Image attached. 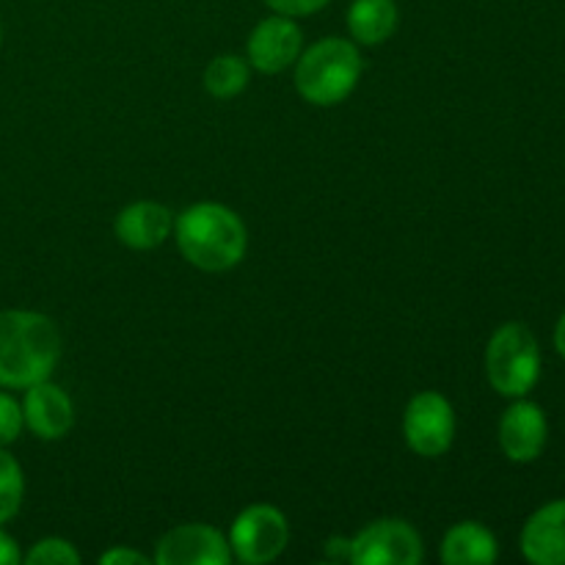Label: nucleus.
Wrapping results in <instances>:
<instances>
[{"label": "nucleus", "instance_id": "nucleus-1", "mask_svg": "<svg viewBox=\"0 0 565 565\" xmlns=\"http://www.w3.org/2000/svg\"><path fill=\"white\" fill-rule=\"evenodd\" d=\"M61 359L58 326L28 309L0 312V386L28 390L47 381Z\"/></svg>", "mask_w": 565, "mask_h": 565}, {"label": "nucleus", "instance_id": "nucleus-2", "mask_svg": "<svg viewBox=\"0 0 565 565\" xmlns=\"http://www.w3.org/2000/svg\"><path fill=\"white\" fill-rule=\"evenodd\" d=\"M174 237L182 257L207 274L235 268L248 248V232L241 215L218 202H199L182 210L174 218Z\"/></svg>", "mask_w": 565, "mask_h": 565}, {"label": "nucleus", "instance_id": "nucleus-3", "mask_svg": "<svg viewBox=\"0 0 565 565\" xmlns=\"http://www.w3.org/2000/svg\"><path fill=\"white\" fill-rule=\"evenodd\" d=\"M362 77V55L348 39L329 36L303 50L296 61V92L318 108L340 105Z\"/></svg>", "mask_w": 565, "mask_h": 565}, {"label": "nucleus", "instance_id": "nucleus-4", "mask_svg": "<svg viewBox=\"0 0 565 565\" xmlns=\"http://www.w3.org/2000/svg\"><path fill=\"white\" fill-rule=\"evenodd\" d=\"M486 373L500 395H527L541 375V351L533 331L524 323L500 326L486 348Z\"/></svg>", "mask_w": 565, "mask_h": 565}, {"label": "nucleus", "instance_id": "nucleus-5", "mask_svg": "<svg viewBox=\"0 0 565 565\" xmlns=\"http://www.w3.org/2000/svg\"><path fill=\"white\" fill-rule=\"evenodd\" d=\"M226 541H230L232 557L246 565H265L274 563L287 550L290 527H287V519L279 508L257 502V505H248L232 522Z\"/></svg>", "mask_w": 565, "mask_h": 565}, {"label": "nucleus", "instance_id": "nucleus-6", "mask_svg": "<svg viewBox=\"0 0 565 565\" xmlns=\"http://www.w3.org/2000/svg\"><path fill=\"white\" fill-rule=\"evenodd\" d=\"M425 557L423 539L403 519H379L351 539L348 561L353 565H419Z\"/></svg>", "mask_w": 565, "mask_h": 565}, {"label": "nucleus", "instance_id": "nucleus-7", "mask_svg": "<svg viewBox=\"0 0 565 565\" xmlns=\"http://www.w3.org/2000/svg\"><path fill=\"white\" fill-rule=\"evenodd\" d=\"M406 445L423 458L445 456L456 439V412L439 392H419L403 414Z\"/></svg>", "mask_w": 565, "mask_h": 565}, {"label": "nucleus", "instance_id": "nucleus-8", "mask_svg": "<svg viewBox=\"0 0 565 565\" xmlns=\"http://www.w3.org/2000/svg\"><path fill=\"white\" fill-rule=\"evenodd\" d=\"M158 565H230V541L210 524H180L158 541Z\"/></svg>", "mask_w": 565, "mask_h": 565}, {"label": "nucleus", "instance_id": "nucleus-9", "mask_svg": "<svg viewBox=\"0 0 565 565\" xmlns=\"http://www.w3.org/2000/svg\"><path fill=\"white\" fill-rule=\"evenodd\" d=\"M301 47L303 36L296 20L274 14L259 22L252 36H248V61H252L254 70L265 72V75H276V72L296 64Z\"/></svg>", "mask_w": 565, "mask_h": 565}, {"label": "nucleus", "instance_id": "nucleus-10", "mask_svg": "<svg viewBox=\"0 0 565 565\" xmlns=\"http://www.w3.org/2000/svg\"><path fill=\"white\" fill-rule=\"evenodd\" d=\"M550 425L539 403L516 397L500 419V447L513 463H530L544 452Z\"/></svg>", "mask_w": 565, "mask_h": 565}, {"label": "nucleus", "instance_id": "nucleus-11", "mask_svg": "<svg viewBox=\"0 0 565 565\" xmlns=\"http://www.w3.org/2000/svg\"><path fill=\"white\" fill-rule=\"evenodd\" d=\"M22 419H25L28 430L44 441L64 439L75 423V406L72 397L61 390L58 384L39 381V384L28 386L25 401H22Z\"/></svg>", "mask_w": 565, "mask_h": 565}, {"label": "nucleus", "instance_id": "nucleus-12", "mask_svg": "<svg viewBox=\"0 0 565 565\" xmlns=\"http://www.w3.org/2000/svg\"><path fill=\"white\" fill-rule=\"evenodd\" d=\"M522 555L535 565H565V500L550 502L527 519Z\"/></svg>", "mask_w": 565, "mask_h": 565}, {"label": "nucleus", "instance_id": "nucleus-13", "mask_svg": "<svg viewBox=\"0 0 565 565\" xmlns=\"http://www.w3.org/2000/svg\"><path fill=\"white\" fill-rule=\"evenodd\" d=\"M174 232V218L160 202H132L116 215V237L121 246L149 252L169 241Z\"/></svg>", "mask_w": 565, "mask_h": 565}, {"label": "nucleus", "instance_id": "nucleus-14", "mask_svg": "<svg viewBox=\"0 0 565 565\" xmlns=\"http://www.w3.org/2000/svg\"><path fill=\"white\" fill-rule=\"evenodd\" d=\"M497 552L494 533L478 522L456 524L441 541V561L447 565H491Z\"/></svg>", "mask_w": 565, "mask_h": 565}, {"label": "nucleus", "instance_id": "nucleus-15", "mask_svg": "<svg viewBox=\"0 0 565 565\" xmlns=\"http://www.w3.org/2000/svg\"><path fill=\"white\" fill-rule=\"evenodd\" d=\"M348 31L359 44H384L397 31L395 0H353L348 9Z\"/></svg>", "mask_w": 565, "mask_h": 565}, {"label": "nucleus", "instance_id": "nucleus-16", "mask_svg": "<svg viewBox=\"0 0 565 565\" xmlns=\"http://www.w3.org/2000/svg\"><path fill=\"white\" fill-rule=\"evenodd\" d=\"M248 77H252V72H248L246 61L237 58V55H218L204 70V88L213 97L230 99L248 86Z\"/></svg>", "mask_w": 565, "mask_h": 565}, {"label": "nucleus", "instance_id": "nucleus-17", "mask_svg": "<svg viewBox=\"0 0 565 565\" xmlns=\"http://www.w3.org/2000/svg\"><path fill=\"white\" fill-rule=\"evenodd\" d=\"M22 494H25V478L20 461L0 447V527L17 516Z\"/></svg>", "mask_w": 565, "mask_h": 565}, {"label": "nucleus", "instance_id": "nucleus-18", "mask_svg": "<svg viewBox=\"0 0 565 565\" xmlns=\"http://www.w3.org/2000/svg\"><path fill=\"white\" fill-rule=\"evenodd\" d=\"M28 565H77L81 555H77L75 546L64 539H42L39 544L31 546L25 557Z\"/></svg>", "mask_w": 565, "mask_h": 565}, {"label": "nucleus", "instance_id": "nucleus-19", "mask_svg": "<svg viewBox=\"0 0 565 565\" xmlns=\"http://www.w3.org/2000/svg\"><path fill=\"white\" fill-rule=\"evenodd\" d=\"M25 419H22V403L0 392V447H9L11 441L20 439Z\"/></svg>", "mask_w": 565, "mask_h": 565}, {"label": "nucleus", "instance_id": "nucleus-20", "mask_svg": "<svg viewBox=\"0 0 565 565\" xmlns=\"http://www.w3.org/2000/svg\"><path fill=\"white\" fill-rule=\"evenodd\" d=\"M265 3H268V9L274 11V14L292 17V20H298V17L318 14V11L326 9L331 0H265Z\"/></svg>", "mask_w": 565, "mask_h": 565}, {"label": "nucleus", "instance_id": "nucleus-21", "mask_svg": "<svg viewBox=\"0 0 565 565\" xmlns=\"http://www.w3.org/2000/svg\"><path fill=\"white\" fill-rule=\"evenodd\" d=\"M149 557H143L141 552L127 550V546H114V550L103 552L99 555V565H147Z\"/></svg>", "mask_w": 565, "mask_h": 565}, {"label": "nucleus", "instance_id": "nucleus-22", "mask_svg": "<svg viewBox=\"0 0 565 565\" xmlns=\"http://www.w3.org/2000/svg\"><path fill=\"white\" fill-rule=\"evenodd\" d=\"M22 561V552L17 541L6 530H0V565H17Z\"/></svg>", "mask_w": 565, "mask_h": 565}, {"label": "nucleus", "instance_id": "nucleus-23", "mask_svg": "<svg viewBox=\"0 0 565 565\" xmlns=\"http://www.w3.org/2000/svg\"><path fill=\"white\" fill-rule=\"evenodd\" d=\"M555 345H557V353L565 359V315L561 318V323H557L555 329Z\"/></svg>", "mask_w": 565, "mask_h": 565}]
</instances>
